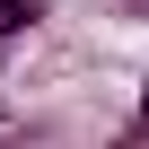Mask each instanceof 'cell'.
I'll list each match as a JSON object with an SVG mask.
<instances>
[{
  "label": "cell",
  "mask_w": 149,
  "mask_h": 149,
  "mask_svg": "<svg viewBox=\"0 0 149 149\" xmlns=\"http://www.w3.org/2000/svg\"><path fill=\"white\" fill-rule=\"evenodd\" d=\"M105 149H149V123H123V132H114Z\"/></svg>",
  "instance_id": "3957f363"
},
{
  "label": "cell",
  "mask_w": 149,
  "mask_h": 149,
  "mask_svg": "<svg viewBox=\"0 0 149 149\" xmlns=\"http://www.w3.org/2000/svg\"><path fill=\"white\" fill-rule=\"evenodd\" d=\"M132 123H149V70H140V114H132Z\"/></svg>",
  "instance_id": "277c9868"
},
{
  "label": "cell",
  "mask_w": 149,
  "mask_h": 149,
  "mask_svg": "<svg viewBox=\"0 0 149 149\" xmlns=\"http://www.w3.org/2000/svg\"><path fill=\"white\" fill-rule=\"evenodd\" d=\"M44 18H53V0H0V44H26Z\"/></svg>",
  "instance_id": "6da1fadb"
},
{
  "label": "cell",
  "mask_w": 149,
  "mask_h": 149,
  "mask_svg": "<svg viewBox=\"0 0 149 149\" xmlns=\"http://www.w3.org/2000/svg\"><path fill=\"white\" fill-rule=\"evenodd\" d=\"M53 140H61L53 123H18V132H0V149H53Z\"/></svg>",
  "instance_id": "7a4b0ae2"
}]
</instances>
